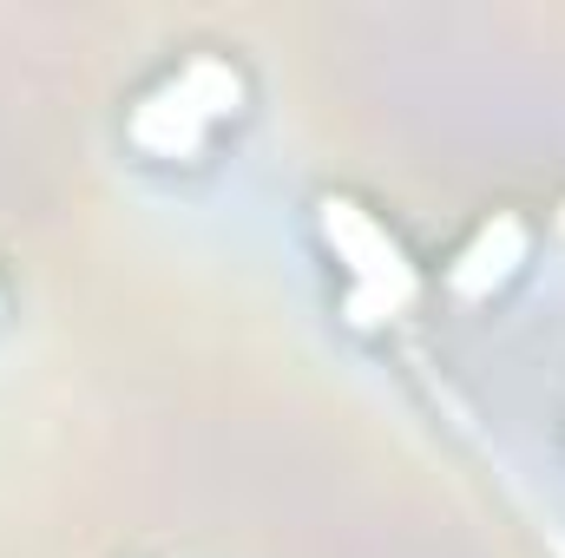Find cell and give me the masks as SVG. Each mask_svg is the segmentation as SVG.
<instances>
[{"mask_svg": "<svg viewBox=\"0 0 565 558\" xmlns=\"http://www.w3.org/2000/svg\"><path fill=\"white\" fill-rule=\"evenodd\" d=\"M250 106V79L231 53H184L126 112V144L151 164H204L217 132Z\"/></svg>", "mask_w": 565, "mask_h": 558, "instance_id": "1", "label": "cell"}, {"mask_svg": "<svg viewBox=\"0 0 565 558\" xmlns=\"http://www.w3.org/2000/svg\"><path fill=\"white\" fill-rule=\"evenodd\" d=\"M316 224H322L329 257L342 264V302H349L355 322H388V315H402L422 296V270L408 264V250L395 244V230L369 204L322 197L316 204Z\"/></svg>", "mask_w": 565, "mask_h": 558, "instance_id": "2", "label": "cell"}, {"mask_svg": "<svg viewBox=\"0 0 565 558\" xmlns=\"http://www.w3.org/2000/svg\"><path fill=\"white\" fill-rule=\"evenodd\" d=\"M526 257H533V224H526L520 211H493V217H480L473 237L447 257V296L487 302V296H500L507 282L526 270Z\"/></svg>", "mask_w": 565, "mask_h": 558, "instance_id": "3", "label": "cell"}, {"mask_svg": "<svg viewBox=\"0 0 565 558\" xmlns=\"http://www.w3.org/2000/svg\"><path fill=\"white\" fill-rule=\"evenodd\" d=\"M0 309H7V289H0Z\"/></svg>", "mask_w": 565, "mask_h": 558, "instance_id": "4", "label": "cell"}]
</instances>
